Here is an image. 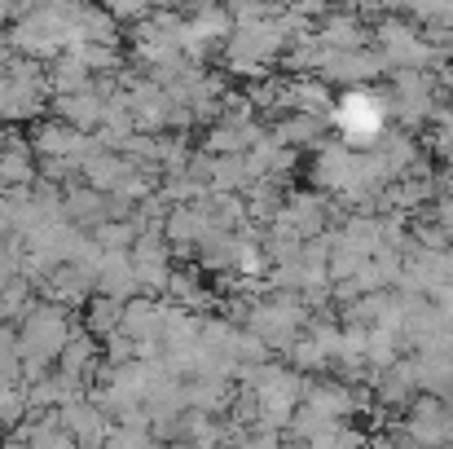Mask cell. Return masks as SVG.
<instances>
[{
	"instance_id": "1",
	"label": "cell",
	"mask_w": 453,
	"mask_h": 449,
	"mask_svg": "<svg viewBox=\"0 0 453 449\" xmlns=\"http://www.w3.org/2000/svg\"><path fill=\"white\" fill-rule=\"evenodd\" d=\"M330 128H339V142L343 146L370 150L379 142V133L388 128V93H374L365 84L348 89L343 97H334Z\"/></svg>"
},
{
	"instance_id": "2",
	"label": "cell",
	"mask_w": 453,
	"mask_h": 449,
	"mask_svg": "<svg viewBox=\"0 0 453 449\" xmlns=\"http://www.w3.org/2000/svg\"><path fill=\"white\" fill-rule=\"evenodd\" d=\"M374 49L383 53L388 71H392V66H432V62H436L432 44L423 40V31L410 27L405 13H383V18H379V27H374Z\"/></svg>"
},
{
	"instance_id": "3",
	"label": "cell",
	"mask_w": 453,
	"mask_h": 449,
	"mask_svg": "<svg viewBox=\"0 0 453 449\" xmlns=\"http://www.w3.org/2000/svg\"><path fill=\"white\" fill-rule=\"evenodd\" d=\"M383 71H388L383 53L361 44V49H326L312 75H321L326 84H339V89H357V84H370V80H379Z\"/></svg>"
},
{
	"instance_id": "4",
	"label": "cell",
	"mask_w": 453,
	"mask_h": 449,
	"mask_svg": "<svg viewBox=\"0 0 453 449\" xmlns=\"http://www.w3.org/2000/svg\"><path fill=\"white\" fill-rule=\"evenodd\" d=\"M225 53H238V58H251V62L273 66L287 53V31H282L278 13L256 18V22H234V31L225 40Z\"/></svg>"
},
{
	"instance_id": "5",
	"label": "cell",
	"mask_w": 453,
	"mask_h": 449,
	"mask_svg": "<svg viewBox=\"0 0 453 449\" xmlns=\"http://www.w3.org/2000/svg\"><path fill=\"white\" fill-rule=\"evenodd\" d=\"M308 181H312V190L334 194V198L352 194V190H357V150L343 146V142H321V146H312Z\"/></svg>"
},
{
	"instance_id": "6",
	"label": "cell",
	"mask_w": 453,
	"mask_h": 449,
	"mask_svg": "<svg viewBox=\"0 0 453 449\" xmlns=\"http://www.w3.org/2000/svg\"><path fill=\"white\" fill-rule=\"evenodd\" d=\"M273 221L291 225L300 238H312V234H321L330 225V203L321 198V190H291L282 198V212Z\"/></svg>"
},
{
	"instance_id": "7",
	"label": "cell",
	"mask_w": 453,
	"mask_h": 449,
	"mask_svg": "<svg viewBox=\"0 0 453 449\" xmlns=\"http://www.w3.org/2000/svg\"><path fill=\"white\" fill-rule=\"evenodd\" d=\"M93 142V133H80L75 124H66V120H44V124H35V133H31V150L40 154V159H80L84 150Z\"/></svg>"
},
{
	"instance_id": "8",
	"label": "cell",
	"mask_w": 453,
	"mask_h": 449,
	"mask_svg": "<svg viewBox=\"0 0 453 449\" xmlns=\"http://www.w3.org/2000/svg\"><path fill=\"white\" fill-rule=\"evenodd\" d=\"M312 35H317L326 49H361V44L370 40V27L361 22V13H357V9H343V13H339V9L330 4Z\"/></svg>"
},
{
	"instance_id": "9",
	"label": "cell",
	"mask_w": 453,
	"mask_h": 449,
	"mask_svg": "<svg viewBox=\"0 0 453 449\" xmlns=\"http://www.w3.org/2000/svg\"><path fill=\"white\" fill-rule=\"evenodd\" d=\"M163 304L167 299H154V296H128L124 299V308H119V330L133 339V344H142V339H158V330H163Z\"/></svg>"
},
{
	"instance_id": "10",
	"label": "cell",
	"mask_w": 453,
	"mask_h": 449,
	"mask_svg": "<svg viewBox=\"0 0 453 449\" xmlns=\"http://www.w3.org/2000/svg\"><path fill=\"white\" fill-rule=\"evenodd\" d=\"M62 207H66V216H71L80 229H93L97 221L111 216V194L97 190V185H88V181H75V185L62 190Z\"/></svg>"
},
{
	"instance_id": "11",
	"label": "cell",
	"mask_w": 453,
	"mask_h": 449,
	"mask_svg": "<svg viewBox=\"0 0 453 449\" xmlns=\"http://www.w3.org/2000/svg\"><path fill=\"white\" fill-rule=\"evenodd\" d=\"M75 397H84V379H75V375H66V370H49V375H40V379L27 383L31 410H62V406L75 401Z\"/></svg>"
},
{
	"instance_id": "12",
	"label": "cell",
	"mask_w": 453,
	"mask_h": 449,
	"mask_svg": "<svg viewBox=\"0 0 453 449\" xmlns=\"http://www.w3.org/2000/svg\"><path fill=\"white\" fill-rule=\"evenodd\" d=\"M62 423H66V432L75 437V445H102L106 441V410L97 406V401H84V397H75V401H66L62 410Z\"/></svg>"
},
{
	"instance_id": "13",
	"label": "cell",
	"mask_w": 453,
	"mask_h": 449,
	"mask_svg": "<svg viewBox=\"0 0 453 449\" xmlns=\"http://www.w3.org/2000/svg\"><path fill=\"white\" fill-rule=\"evenodd\" d=\"M93 291H97V296H111V299L137 296V269H133V256H128V252H102V265H97Z\"/></svg>"
},
{
	"instance_id": "14",
	"label": "cell",
	"mask_w": 453,
	"mask_h": 449,
	"mask_svg": "<svg viewBox=\"0 0 453 449\" xmlns=\"http://www.w3.org/2000/svg\"><path fill=\"white\" fill-rule=\"evenodd\" d=\"M326 133H330V120L308 115V111H287V115L273 124V137H278L282 146H296V150L321 146V142H326Z\"/></svg>"
},
{
	"instance_id": "15",
	"label": "cell",
	"mask_w": 453,
	"mask_h": 449,
	"mask_svg": "<svg viewBox=\"0 0 453 449\" xmlns=\"http://www.w3.org/2000/svg\"><path fill=\"white\" fill-rule=\"evenodd\" d=\"M97 366H102V357H97V335L75 326V330L66 335L62 352H58V370H66V375H75V379H88V375H97Z\"/></svg>"
},
{
	"instance_id": "16",
	"label": "cell",
	"mask_w": 453,
	"mask_h": 449,
	"mask_svg": "<svg viewBox=\"0 0 453 449\" xmlns=\"http://www.w3.org/2000/svg\"><path fill=\"white\" fill-rule=\"evenodd\" d=\"M35 176H40V167H35L31 142H22L18 133H9L4 146H0V181H4V190L9 185H31Z\"/></svg>"
},
{
	"instance_id": "17",
	"label": "cell",
	"mask_w": 453,
	"mask_h": 449,
	"mask_svg": "<svg viewBox=\"0 0 453 449\" xmlns=\"http://www.w3.org/2000/svg\"><path fill=\"white\" fill-rule=\"evenodd\" d=\"M251 181H256V176H251L242 150H234V154H211V167H207V185H211V190H220V194H242Z\"/></svg>"
},
{
	"instance_id": "18",
	"label": "cell",
	"mask_w": 453,
	"mask_h": 449,
	"mask_svg": "<svg viewBox=\"0 0 453 449\" xmlns=\"http://www.w3.org/2000/svg\"><path fill=\"white\" fill-rule=\"evenodd\" d=\"M374 150H379V154H383V159L396 167V176H401V172H405V167H410V163L423 154L410 128H383V133H379V142H374Z\"/></svg>"
},
{
	"instance_id": "19",
	"label": "cell",
	"mask_w": 453,
	"mask_h": 449,
	"mask_svg": "<svg viewBox=\"0 0 453 449\" xmlns=\"http://www.w3.org/2000/svg\"><path fill=\"white\" fill-rule=\"evenodd\" d=\"M44 75H49V93H75V89H84V84L93 80V71H88L75 53H58V62H53Z\"/></svg>"
},
{
	"instance_id": "20",
	"label": "cell",
	"mask_w": 453,
	"mask_h": 449,
	"mask_svg": "<svg viewBox=\"0 0 453 449\" xmlns=\"http://www.w3.org/2000/svg\"><path fill=\"white\" fill-rule=\"evenodd\" d=\"M119 308L124 299H111V296H93L84 299V330H93L97 339H106L111 330H119Z\"/></svg>"
},
{
	"instance_id": "21",
	"label": "cell",
	"mask_w": 453,
	"mask_h": 449,
	"mask_svg": "<svg viewBox=\"0 0 453 449\" xmlns=\"http://www.w3.org/2000/svg\"><path fill=\"white\" fill-rule=\"evenodd\" d=\"M282 352H287V366H296L300 375H317V370H326V366H330L326 348H321L308 330H296V339H291Z\"/></svg>"
},
{
	"instance_id": "22",
	"label": "cell",
	"mask_w": 453,
	"mask_h": 449,
	"mask_svg": "<svg viewBox=\"0 0 453 449\" xmlns=\"http://www.w3.org/2000/svg\"><path fill=\"white\" fill-rule=\"evenodd\" d=\"M396 357H401V335L396 330H383V326H370L365 330V366H370V375H379Z\"/></svg>"
},
{
	"instance_id": "23",
	"label": "cell",
	"mask_w": 453,
	"mask_h": 449,
	"mask_svg": "<svg viewBox=\"0 0 453 449\" xmlns=\"http://www.w3.org/2000/svg\"><path fill=\"white\" fill-rule=\"evenodd\" d=\"M93 238H97L102 252H128L133 238H137V225L133 221H119V216H106V221L93 225Z\"/></svg>"
},
{
	"instance_id": "24",
	"label": "cell",
	"mask_w": 453,
	"mask_h": 449,
	"mask_svg": "<svg viewBox=\"0 0 453 449\" xmlns=\"http://www.w3.org/2000/svg\"><path fill=\"white\" fill-rule=\"evenodd\" d=\"M27 410H31L27 383L22 379H0V428H18Z\"/></svg>"
},
{
	"instance_id": "25",
	"label": "cell",
	"mask_w": 453,
	"mask_h": 449,
	"mask_svg": "<svg viewBox=\"0 0 453 449\" xmlns=\"http://www.w3.org/2000/svg\"><path fill=\"white\" fill-rule=\"evenodd\" d=\"M97 4H106L115 13V22H137V18H146L154 9L150 0H97Z\"/></svg>"
},
{
	"instance_id": "26",
	"label": "cell",
	"mask_w": 453,
	"mask_h": 449,
	"mask_svg": "<svg viewBox=\"0 0 453 449\" xmlns=\"http://www.w3.org/2000/svg\"><path fill=\"white\" fill-rule=\"evenodd\" d=\"M432 75H436L441 93H453V53H449V58H441V62L432 66Z\"/></svg>"
},
{
	"instance_id": "27",
	"label": "cell",
	"mask_w": 453,
	"mask_h": 449,
	"mask_svg": "<svg viewBox=\"0 0 453 449\" xmlns=\"http://www.w3.org/2000/svg\"><path fill=\"white\" fill-rule=\"evenodd\" d=\"M9 4V18H18V13H27V9H35L40 0H4Z\"/></svg>"
}]
</instances>
